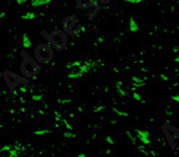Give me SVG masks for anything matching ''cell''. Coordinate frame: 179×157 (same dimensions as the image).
<instances>
[{
	"mask_svg": "<svg viewBox=\"0 0 179 157\" xmlns=\"http://www.w3.org/2000/svg\"><path fill=\"white\" fill-rule=\"evenodd\" d=\"M15 151L10 148V147H4L3 150H0V157H14Z\"/></svg>",
	"mask_w": 179,
	"mask_h": 157,
	"instance_id": "cell-8",
	"label": "cell"
},
{
	"mask_svg": "<svg viewBox=\"0 0 179 157\" xmlns=\"http://www.w3.org/2000/svg\"><path fill=\"white\" fill-rule=\"evenodd\" d=\"M133 97H134V98H135L137 100H139V102H142V100H143V99H142V97H140L137 92H134V93H133Z\"/></svg>",
	"mask_w": 179,
	"mask_h": 157,
	"instance_id": "cell-10",
	"label": "cell"
},
{
	"mask_svg": "<svg viewBox=\"0 0 179 157\" xmlns=\"http://www.w3.org/2000/svg\"><path fill=\"white\" fill-rule=\"evenodd\" d=\"M130 29L133 30V31H135V30L138 29V27H137V23L133 20V19H131V20H130Z\"/></svg>",
	"mask_w": 179,
	"mask_h": 157,
	"instance_id": "cell-9",
	"label": "cell"
},
{
	"mask_svg": "<svg viewBox=\"0 0 179 157\" xmlns=\"http://www.w3.org/2000/svg\"><path fill=\"white\" fill-rule=\"evenodd\" d=\"M63 30L70 35H75L79 31L83 30V27H80L79 23H78V19L75 17H67L63 21Z\"/></svg>",
	"mask_w": 179,
	"mask_h": 157,
	"instance_id": "cell-5",
	"label": "cell"
},
{
	"mask_svg": "<svg viewBox=\"0 0 179 157\" xmlns=\"http://www.w3.org/2000/svg\"><path fill=\"white\" fill-rule=\"evenodd\" d=\"M162 131L164 133L165 138H167L169 146L172 148H175V141L179 137V128L174 127V126L169 124V123H163L162 126Z\"/></svg>",
	"mask_w": 179,
	"mask_h": 157,
	"instance_id": "cell-6",
	"label": "cell"
},
{
	"mask_svg": "<svg viewBox=\"0 0 179 157\" xmlns=\"http://www.w3.org/2000/svg\"><path fill=\"white\" fill-rule=\"evenodd\" d=\"M54 58V49L48 43L38 44L34 49V59L38 64H48Z\"/></svg>",
	"mask_w": 179,
	"mask_h": 157,
	"instance_id": "cell-3",
	"label": "cell"
},
{
	"mask_svg": "<svg viewBox=\"0 0 179 157\" xmlns=\"http://www.w3.org/2000/svg\"><path fill=\"white\" fill-rule=\"evenodd\" d=\"M42 35L46 39V42L56 52H60L67 47L68 44V35L63 29H55L52 33L42 31Z\"/></svg>",
	"mask_w": 179,
	"mask_h": 157,
	"instance_id": "cell-2",
	"label": "cell"
},
{
	"mask_svg": "<svg viewBox=\"0 0 179 157\" xmlns=\"http://www.w3.org/2000/svg\"><path fill=\"white\" fill-rule=\"evenodd\" d=\"M21 57H23V62L20 64V72L21 77H24L25 79H31V78L36 77L38 73L42 71V65L38 64L35 59L33 57H30L25 50L21 52Z\"/></svg>",
	"mask_w": 179,
	"mask_h": 157,
	"instance_id": "cell-1",
	"label": "cell"
},
{
	"mask_svg": "<svg viewBox=\"0 0 179 157\" xmlns=\"http://www.w3.org/2000/svg\"><path fill=\"white\" fill-rule=\"evenodd\" d=\"M3 78H4L6 86H8V88L10 89L13 96H17V88H18L19 84H28L29 83V80L25 79L24 77L13 73L10 71H5L4 73H3Z\"/></svg>",
	"mask_w": 179,
	"mask_h": 157,
	"instance_id": "cell-4",
	"label": "cell"
},
{
	"mask_svg": "<svg viewBox=\"0 0 179 157\" xmlns=\"http://www.w3.org/2000/svg\"><path fill=\"white\" fill-rule=\"evenodd\" d=\"M138 134V140L140 141L143 144H149L150 143V138H149V133L147 131H138L137 132Z\"/></svg>",
	"mask_w": 179,
	"mask_h": 157,
	"instance_id": "cell-7",
	"label": "cell"
}]
</instances>
